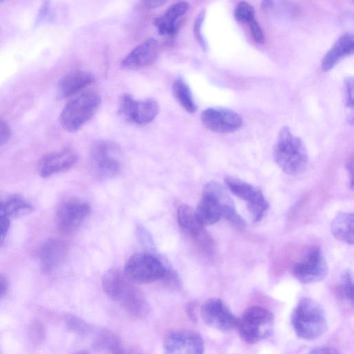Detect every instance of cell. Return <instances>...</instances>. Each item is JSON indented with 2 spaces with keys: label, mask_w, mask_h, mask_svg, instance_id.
Returning <instances> with one entry per match:
<instances>
[{
  "label": "cell",
  "mask_w": 354,
  "mask_h": 354,
  "mask_svg": "<svg viewBox=\"0 0 354 354\" xmlns=\"http://www.w3.org/2000/svg\"><path fill=\"white\" fill-rule=\"evenodd\" d=\"M201 315L207 326L218 330L226 332L236 327L238 318L221 299H207L201 306Z\"/></svg>",
  "instance_id": "cell-15"
},
{
  "label": "cell",
  "mask_w": 354,
  "mask_h": 354,
  "mask_svg": "<svg viewBox=\"0 0 354 354\" xmlns=\"http://www.w3.org/2000/svg\"><path fill=\"white\" fill-rule=\"evenodd\" d=\"M90 205L79 198H71L62 202L56 212L58 231L70 234L77 230L89 214Z\"/></svg>",
  "instance_id": "cell-12"
},
{
  "label": "cell",
  "mask_w": 354,
  "mask_h": 354,
  "mask_svg": "<svg viewBox=\"0 0 354 354\" xmlns=\"http://www.w3.org/2000/svg\"><path fill=\"white\" fill-rule=\"evenodd\" d=\"M159 110L158 103L153 99L135 100L131 95L125 93L120 100V115L138 124L151 122L158 115Z\"/></svg>",
  "instance_id": "cell-13"
},
{
  "label": "cell",
  "mask_w": 354,
  "mask_h": 354,
  "mask_svg": "<svg viewBox=\"0 0 354 354\" xmlns=\"http://www.w3.org/2000/svg\"><path fill=\"white\" fill-rule=\"evenodd\" d=\"M73 354H89V353L87 351H80Z\"/></svg>",
  "instance_id": "cell-43"
},
{
  "label": "cell",
  "mask_w": 354,
  "mask_h": 354,
  "mask_svg": "<svg viewBox=\"0 0 354 354\" xmlns=\"http://www.w3.org/2000/svg\"><path fill=\"white\" fill-rule=\"evenodd\" d=\"M11 129L8 124L0 118V147L3 146L10 139Z\"/></svg>",
  "instance_id": "cell-34"
},
{
  "label": "cell",
  "mask_w": 354,
  "mask_h": 354,
  "mask_svg": "<svg viewBox=\"0 0 354 354\" xmlns=\"http://www.w3.org/2000/svg\"><path fill=\"white\" fill-rule=\"evenodd\" d=\"M124 354H144V353H142L140 351L132 349L127 352H125Z\"/></svg>",
  "instance_id": "cell-42"
},
{
  "label": "cell",
  "mask_w": 354,
  "mask_h": 354,
  "mask_svg": "<svg viewBox=\"0 0 354 354\" xmlns=\"http://www.w3.org/2000/svg\"><path fill=\"white\" fill-rule=\"evenodd\" d=\"M0 354H1V350H0Z\"/></svg>",
  "instance_id": "cell-45"
},
{
  "label": "cell",
  "mask_w": 354,
  "mask_h": 354,
  "mask_svg": "<svg viewBox=\"0 0 354 354\" xmlns=\"http://www.w3.org/2000/svg\"><path fill=\"white\" fill-rule=\"evenodd\" d=\"M163 354H203L204 342L199 333L192 330H176L163 342Z\"/></svg>",
  "instance_id": "cell-14"
},
{
  "label": "cell",
  "mask_w": 354,
  "mask_h": 354,
  "mask_svg": "<svg viewBox=\"0 0 354 354\" xmlns=\"http://www.w3.org/2000/svg\"><path fill=\"white\" fill-rule=\"evenodd\" d=\"M67 252V245L62 240L51 239L46 241L39 252V261L43 271L50 273L60 266L65 260Z\"/></svg>",
  "instance_id": "cell-20"
},
{
  "label": "cell",
  "mask_w": 354,
  "mask_h": 354,
  "mask_svg": "<svg viewBox=\"0 0 354 354\" xmlns=\"http://www.w3.org/2000/svg\"><path fill=\"white\" fill-rule=\"evenodd\" d=\"M203 126L207 129L221 133H233L239 130L243 120L241 115L233 110L223 107H210L201 114Z\"/></svg>",
  "instance_id": "cell-16"
},
{
  "label": "cell",
  "mask_w": 354,
  "mask_h": 354,
  "mask_svg": "<svg viewBox=\"0 0 354 354\" xmlns=\"http://www.w3.org/2000/svg\"><path fill=\"white\" fill-rule=\"evenodd\" d=\"M29 335L33 343H40L45 337V328L44 325L40 322H34L30 326Z\"/></svg>",
  "instance_id": "cell-30"
},
{
  "label": "cell",
  "mask_w": 354,
  "mask_h": 354,
  "mask_svg": "<svg viewBox=\"0 0 354 354\" xmlns=\"http://www.w3.org/2000/svg\"><path fill=\"white\" fill-rule=\"evenodd\" d=\"M272 1H264L262 3V7L265 10H268L272 6Z\"/></svg>",
  "instance_id": "cell-41"
},
{
  "label": "cell",
  "mask_w": 354,
  "mask_h": 354,
  "mask_svg": "<svg viewBox=\"0 0 354 354\" xmlns=\"http://www.w3.org/2000/svg\"><path fill=\"white\" fill-rule=\"evenodd\" d=\"M291 324L296 335L306 340H313L327 330V319L324 310L314 299L301 298L291 315Z\"/></svg>",
  "instance_id": "cell-4"
},
{
  "label": "cell",
  "mask_w": 354,
  "mask_h": 354,
  "mask_svg": "<svg viewBox=\"0 0 354 354\" xmlns=\"http://www.w3.org/2000/svg\"><path fill=\"white\" fill-rule=\"evenodd\" d=\"M224 182L231 193L245 201L254 222H259L263 218L270 205L260 189L234 176H226Z\"/></svg>",
  "instance_id": "cell-9"
},
{
  "label": "cell",
  "mask_w": 354,
  "mask_h": 354,
  "mask_svg": "<svg viewBox=\"0 0 354 354\" xmlns=\"http://www.w3.org/2000/svg\"><path fill=\"white\" fill-rule=\"evenodd\" d=\"M346 169L348 171V174L350 175V187L353 189V158H351L346 165Z\"/></svg>",
  "instance_id": "cell-39"
},
{
  "label": "cell",
  "mask_w": 354,
  "mask_h": 354,
  "mask_svg": "<svg viewBox=\"0 0 354 354\" xmlns=\"http://www.w3.org/2000/svg\"><path fill=\"white\" fill-rule=\"evenodd\" d=\"M95 344L97 346L109 351L110 354H124L125 353L118 337L106 330L100 332Z\"/></svg>",
  "instance_id": "cell-26"
},
{
  "label": "cell",
  "mask_w": 354,
  "mask_h": 354,
  "mask_svg": "<svg viewBox=\"0 0 354 354\" xmlns=\"http://www.w3.org/2000/svg\"><path fill=\"white\" fill-rule=\"evenodd\" d=\"M160 51L158 41L149 38L134 48L122 61L123 68L137 70L152 64Z\"/></svg>",
  "instance_id": "cell-17"
},
{
  "label": "cell",
  "mask_w": 354,
  "mask_h": 354,
  "mask_svg": "<svg viewBox=\"0 0 354 354\" xmlns=\"http://www.w3.org/2000/svg\"><path fill=\"white\" fill-rule=\"evenodd\" d=\"M274 322V315L269 310L252 306L247 308L238 319L236 327L244 342L256 344L272 335Z\"/></svg>",
  "instance_id": "cell-6"
},
{
  "label": "cell",
  "mask_w": 354,
  "mask_h": 354,
  "mask_svg": "<svg viewBox=\"0 0 354 354\" xmlns=\"http://www.w3.org/2000/svg\"><path fill=\"white\" fill-rule=\"evenodd\" d=\"M307 354H339V353L330 346H318L310 351Z\"/></svg>",
  "instance_id": "cell-36"
},
{
  "label": "cell",
  "mask_w": 354,
  "mask_h": 354,
  "mask_svg": "<svg viewBox=\"0 0 354 354\" xmlns=\"http://www.w3.org/2000/svg\"><path fill=\"white\" fill-rule=\"evenodd\" d=\"M292 270L297 280L304 284L320 281L328 272L325 257L317 246L308 249L305 256L293 265Z\"/></svg>",
  "instance_id": "cell-10"
},
{
  "label": "cell",
  "mask_w": 354,
  "mask_h": 354,
  "mask_svg": "<svg viewBox=\"0 0 354 354\" xmlns=\"http://www.w3.org/2000/svg\"><path fill=\"white\" fill-rule=\"evenodd\" d=\"M67 326L72 330L80 334H84L88 330L86 323L73 315H68L66 318Z\"/></svg>",
  "instance_id": "cell-29"
},
{
  "label": "cell",
  "mask_w": 354,
  "mask_h": 354,
  "mask_svg": "<svg viewBox=\"0 0 354 354\" xmlns=\"http://www.w3.org/2000/svg\"><path fill=\"white\" fill-rule=\"evenodd\" d=\"M189 7L187 1H177L171 5L161 15L156 17L153 23L159 34L165 36L174 35Z\"/></svg>",
  "instance_id": "cell-19"
},
{
  "label": "cell",
  "mask_w": 354,
  "mask_h": 354,
  "mask_svg": "<svg viewBox=\"0 0 354 354\" xmlns=\"http://www.w3.org/2000/svg\"><path fill=\"white\" fill-rule=\"evenodd\" d=\"M101 104V97L94 91L84 92L71 101L60 114V124L68 132L78 131L97 113Z\"/></svg>",
  "instance_id": "cell-5"
},
{
  "label": "cell",
  "mask_w": 354,
  "mask_h": 354,
  "mask_svg": "<svg viewBox=\"0 0 354 354\" xmlns=\"http://www.w3.org/2000/svg\"><path fill=\"white\" fill-rule=\"evenodd\" d=\"M90 165L93 173L100 178H111L118 176L122 169V151L111 141L98 140L90 149Z\"/></svg>",
  "instance_id": "cell-7"
},
{
  "label": "cell",
  "mask_w": 354,
  "mask_h": 354,
  "mask_svg": "<svg viewBox=\"0 0 354 354\" xmlns=\"http://www.w3.org/2000/svg\"><path fill=\"white\" fill-rule=\"evenodd\" d=\"M204 19V12H201L198 14L197 16L194 26V32L196 39H197L199 44L201 46V47L203 49H206L207 44L205 43V41L203 37L202 32H201V26L203 24Z\"/></svg>",
  "instance_id": "cell-33"
},
{
  "label": "cell",
  "mask_w": 354,
  "mask_h": 354,
  "mask_svg": "<svg viewBox=\"0 0 354 354\" xmlns=\"http://www.w3.org/2000/svg\"><path fill=\"white\" fill-rule=\"evenodd\" d=\"M195 304L193 302H190L187 304L186 307V313L190 320L192 322H196V307Z\"/></svg>",
  "instance_id": "cell-38"
},
{
  "label": "cell",
  "mask_w": 354,
  "mask_h": 354,
  "mask_svg": "<svg viewBox=\"0 0 354 354\" xmlns=\"http://www.w3.org/2000/svg\"><path fill=\"white\" fill-rule=\"evenodd\" d=\"M165 2L166 1H145L143 3L146 7L149 8H153L162 6Z\"/></svg>",
  "instance_id": "cell-40"
},
{
  "label": "cell",
  "mask_w": 354,
  "mask_h": 354,
  "mask_svg": "<svg viewBox=\"0 0 354 354\" xmlns=\"http://www.w3.org/2000/svg\"><path fill=\"white\" fill-rule=\"evenodd\" d=\"M354 48L352 33L342 34L332 47L324 55L322 60V68L324 71L330 70L342 57L351 55Z\"/></svg>",
  "instance_id": "cell-22"
},
{
  "label": "cell",
  "mask_w": 354,
  "mask_h": 354,
  "mask_svg": "<svg viewBox=\"0 0 354 354\" xmlns=\"http://www.w3.org/2000/svg\"><path fill=\"white\" fill-rule=\"evenodd\" d=\"M353 218L352 212H339L335 216L331 223V232L337 240L353 244Z\"/></svg>",
  "instance_id": "cell-23"
},
{
  "label": "cell",
  "mask_w": 354,
  "mask_h": 354,
  "mask_svg": "<svg viewBox=\"0 0 354 354\" xmlns=\"http://www.w3.org/2000/svg\"><path fill=\"white\" fill-rule=\"evenodd\" d=\"M177 221L180 228L192 239L194 245L203 252L210 254L214 250V241L211 236L197 219L194 209L183 204L177 209Z\"/></svg>",
  "instance_id": "cell-11"
},
{
  "label": "cell",
  "mask_w": 354,
  "mask_h": 354,
  "mask_svg": "<svg viewBox=\"0 0 354 354\" xmlns=\"http://www.w3.org/2000/svg\"><path fill=\"white\" fill-rule=\"evenodd\" d=\"M173 95L178 104L188 113H193L197 106L191 90L183 78H177L172 85Z\"/></svg>",
  "instance_id": "cell-24"
},
{
  "label": "cell",
  "mask_w": 354,
  "mask_h": 354,
  "mask_svg": "<svg viewBox=\"0 0 354 354\" xmlns=\"http://www.w3.org/2000/svg\"><path fill=\"white\" fill-rule=\"evenodd\" d=\"M0 205L10 218L17 217L32 211L30 203L18 194L10 195L0 200Z\"/></svg>",
  "instance_id": "cell-25"
},
{
  "label": "cell",
  "mask_w": 354,
  "mask_h": 354,
  "mask_svg": "<svg viewBox=\"0 0 354 354\" xmlns=\"http://www.w3.org/2000/svg\"><path fill=\"white\" fill-rule=\"evenodd\" d=\"M102 286L105 294L129 315L139 319L149 315L150 307L146 298L124 272L108 270L102 276Z\"/></svg>",
  "instance_id": "cell-2"
},
{
  "label": "cell",
  "mask_w": 354,
  "mask_h": 354,
  "mask_svg": "<svg viewBox=\"0 0 354 354\" xmlns=\"http://www.w3.org/2000/svg\"><path fill=\"white\" fill-rule=\"evenodd\" d=\"M235 19L241 23H250L255 19L254 8L246 1L239 2L234 10Z\"/></svg>",
  "instance_id": "cell-28"
},
{
  "label": "cell",
  "mask_w": 354,
  "mask_h": 354,
  "mask_svg": "<svg viewBox=\"0 0 354 354\" xmlns=\"http://www.w3.org/2000/svg\"><path fill=\"white\" fill-rule=\"evenodd\" d=\"M10 216L0 206V245H3L10 228Z\"/></svg>",
  "instance_id": "cell-32"
},
{
  "label": "cell",
  "mask_w": 354,
  "mask_h": 354,
  "mask_svg": "<svg viewBox=\"0 0 354 354\" xmlns=\"http://www.w3.org/2000/svg\"><path fill=\"white\" fill-rule=\"evenodd\" d=\"M344 97L346 107L352 112L353 109V80L352 77L345 79Z\"/></svg>",
  "instance_id": "cell-31"
},
{
  "label": "cell",
  "mask_w": 354,
  "mask_h": 354,
  "mask_svg": "<svg viewBox=\"0 0 354 354\" xmlns=\"http://www.w3.org/2000/svg\"><path fill=\"white\" fill-rule=\"evenodd\" d=\"M194 211L198 221L203 226L213 225L221 218L240 230L244 229L246 225L245 220L237 212L227 189L215 181H210L204 186L202 197Z\"/></svg>",
  "instance_id": "cell-1"
},
{
  "label": "cell",
  "mask_w": 354,
  "mask_h": 354,
  "mask_svg": "<svg viewBox=\"0 0 354 354\" xmlns=\"http://www.w3.org/2000/svg\"><path fill=\"white\" fill-rule=\"evenodd\" d=\"M169 270L156 256L137 253L127 261L123 272L133 283L146 284L162 281Z\"/></svg>",
  "instance_id": "cell-8"
},
{
  "label": "cell",
  "mask_w": 354,
  "mask_h": 354,
  "mask_svg": "<svg viewBox=\"0 0 354 354\" xmlns=\"http://www.w3.org/2000/svg\"><path fill=\"white\" fill-rule=\"evenodd\" d=\"M8 289V281L5 275L0 273V299L4 297Z\"/></svg>",
  "instance_id": "cell-37"
},
{
  "label": "cell",
  "mask_w": 354,
  "mask_h": 354,
  "mask_svg": "<svg viewBox=\"0 0 354 354\" xmlns=\"http://www.w3.org/2000/svg\"><path fill=\"white\" fill-rule=\"evenodd\" d=\"M78 160V156L72 149H64L46 155L40 160L38 167L39 175L47 178L72 167Z\"/></svg>",
  "instance_id": "cell-18"
},
{
  "label": "cell",
  "mask_w": 354,
  "mask_h": 354,
  "mask_svg": "<svg viewBox=\"0 0 354 354\" xmlns=\"http://www.w3.org/2000/svg\"><path fill=\"white\" fill-rule=\"evenodd\" d=\"M273 158L279 167L286 174L296 176L303 173L308 165L306 148L288 127H283L273 147Z\"/></svg>",
  "instance_id": "cell-3"
},
{
  "label": "cell",
  "mask_w": 354,
  "mask_h": 354,
  "mask_svg": "<svg viewBox=\"0 0 354 354\" xmlns=\"http://www.w3.org/2000/svg\"><path fill=\"white\" fill-rule=\"evenodd\" d=\"M250 30L254 39L259 44H262L264 41V36L262 29L257 20L254 19L250 23Z\"/></svg>",
  "instance_id": "cell-35"
},
{
  "label": "cell",
  "mask_w": 354,
  "mask_h": 354,
  "mask_svg": "<svg viewBox=\"0 0 354 354\" xmlns=\"http://www.w3.org/2000/svg\"><path fill=\"white\" fill-rule=\"evenodd\" d=\"M337 291L340 297L348 301L353 302V281L350 271L347 270L342 274Z\"/></svg>",
  "instance_id": "cell-27"
},
{
  "label": "cell",
  "mask_w": 354,
  "mask_h": 354,
  "mask_svg": "<svg viewBox=\"0 0 354 354\" xmlns=\"http://www.w3.org/2000/svg\"><path fill=\"white\" fill-rule=\"evenodd\" d=\"M95 81L94 76L86 71H75L63 76L58 83L59 98H68L80 93Z\"/></svg>",
  "instance_id": "cell-21"
},
{
  "label": "cell",
  "mask_w": 354,
  "mask_h": 354,
  "mask_svg": "<svg viewBox=\"0 0 354 354\" xmlns=\"http://www.w3.org/2000/svg\"><path fill=\"white\" fill-rule=\"evenodd\" d=\"M3 1H0V3H1Z\"/></svg>",
  "instance_id": "cell-44"
}]
</instances>
